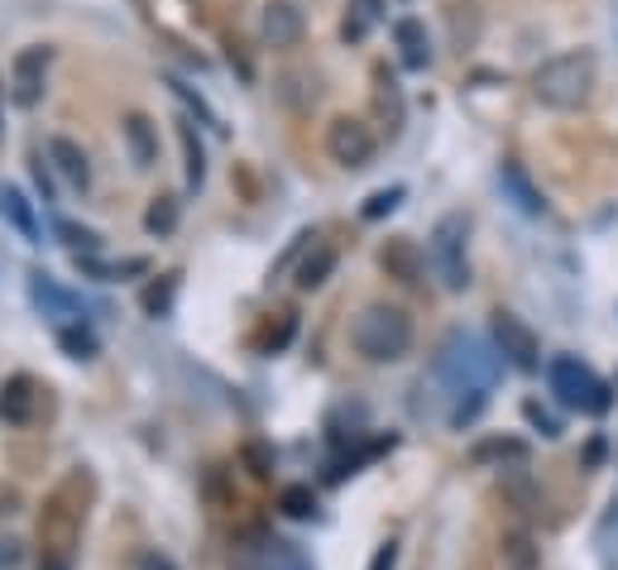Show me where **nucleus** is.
Masks as SVG:
<instances>
[{"instance_id":"obj_3","label":"nucleus","mask_w":618,"mask_h":570,"mask_svg":"<svg viewBox=\"0 0 618 570\" xmlns=\"http://www.w3.org/2000/svg\"><path fill=\"white\" fill-rule=\"evenodd\" d=\"M351 345H355V355H364L370 364L403 360L408 345H412V316L403 307H389V303L364 307L351 322Z\"/></svg>"},{"instance_id":"obj_13","label":"nucleus","mask_w":618,"mask_h":570,"mask_svg":"<svg viewBox=\"0 0 618 570\" xmlns=\"http://www.w3.org/2000/svg\"><path fill=\"white\" fill-rule=\"evenodd\" d=\"M35 399H39V384L29 374H14L6 389H0V417L6 422H29L35 417Z\"/></svg>"},{"instance_id":"obj_16","label":"nucleus","mask_w":618,"mask_h":570,"mask_svg":"<svg viewBox=\"0 0 618 570\" xmlns=\"http://www.w3.org/2000/svg\"><path fill=\"white\" fill-rule=\"evenodd\" d=\"M331 274H336V249L322 245V240L312 235V255H307L303 264H297V288L312 293V288H322V283H326Z\"/></svg>"},{"instance_id":"obj_32","label":"nucleus","mask_w":618,"mask_h":570,"mask_svg":"<svg viewBox=\"0 0 618 570\" xmlns=\"http://www.w3.org/2000/svg\"><path fill=\"white\" fill-rule=\"evenodd\" d=\"M139 570H173V561H164V557H139Z\"/></svg>"},{"instance_id":"obj_15","label":"nucleus","mask_w":618,"mask_h":570,"mask_svg":"<svg viewBox=\"0 0 618 570\" xmlns=\"http://www.w3.org/2000/svg\"><path fill=\"white\" fill-rule=\"evenodd\" d=\"M49 158L58 164V173L68 178L72 187H91V164H87V154L72 145V139H49Z\"/></svg>"},{"instance_id":"obj_23","label":"nucleus","mask_w":618,"mask_h":570,"mask_svg":"<svg viewBox=\"0 0 618 570\" xmlns=\"http://www.w3.org/2000/svg\"><path fill=\"white\" fill-rule=\"evenodd\" d=\"M522 455H528V446H522V441H480V446H474V461H522Z\"/></svg>"},{"instance_id":"obj_2","label":"nucleus","mask_w":618,"mask_h":570,"mask_svg":"<svg viewBox=\"0 0 618 570\" xmlns=\"http://www.w3.org/2000/svg\"><path fill=\"white\" fill-rule=\"evenodd\" d=\"M595 82H599L595 53L590 49H570V53L547 58L542 68L532 72V97L542 101L547 110H580L585 101L595 97Z\"/></svg>"},{"instance_id":"obj_24","label":"nucleus","mask_w":618,"mask_h":570,"mask_svg":"<svg viewBox=\"0 0 618 570\" xmlns=\"http://www.w3.org/2000/svg\"><path fill=\"white\" fill-rule=\"evenodd\" d=\"M374 106H379V116H389V135L399 130V125H403V101H399V91H393V82H384V77H379Z\"/></svg>"},{"instance_id":"obj_12","label":"nucleus","mask_w":618,"mask_h":570,"mask_svg":"<svg viewBox=\"0 0 618 570\" xmlns=\"http://www.w3.org/2000/svg\"><path fill=\"white\" fill-rule=\"evenodd\" d=\"M499 187H503V197H509L522 216H542L547 212L542 193L532 187V178H528V168H522V164H503L499 168Z\"/></svg>"},{"instance_id":"obj_29","label":"nucleus","mask_w":618,"mask_h":570,"mask_svg":"<svg viewBox=\"0 0 618 570\" xmlns=\"http://www.w3.org/2000/svg\"><path fill=\"white\" fill-rule=\"evenodd\" d=\"M168 303H173V283H164V288H149L145 293V307L158 316V312H168Z\"/></svg>"},{"instance_id":"obj_11","label":"nucleus","mask_w":618,"mask_h":570,"mask_svg":"<svg viewBox=\"0 0 618 570\" xmlns=\"http://www.w3.org/2000/svg\"><path fill=\"white\" fill-rule=\"evenodd\" d=\"M29 297H35V307H43V316H68V322H82V303L58 288L49 274H29Z\"/></svg>"},{"instance_id":"obj_26","label":"nucleus","mask_w":618,"mask_h":570,"mask_svg":"<svg viewBox=\"0 0 618 570\" xmlns=\"http://www.w3.org/2000/svg\"><path fill=\"white\" fill-rule=\"evenodd\" d=\"M183 145H187V187H202V178H206V154L197 145L193 125H183Z\"/></svg>"},{"instance_id":"obj_9","label":"nucleus","mask_w":618,"mask_h":570,"mask_svg":"<svg viewBox=\"0 0 618 570\" xmlns=\"http://www.w3.org/2000/svg\"><path fill=\"white\" fill-rule=\"evenodd\" d=\"M43 77H49V49H24L10 62V97L14 106H39L43 101Z\"/></svg>"},{"instance_id":"obj_25","label":"nucleus","mask_w":618,"mask_h":570,"mask_svg":"<svg viewBox=\"0 0 618 570\" xmlns=\"http://www.w3.org/2000/svg\"><path fill=\"white\" fill-rule=\"evenodd\" d=\"M145 226H149L154 235H168L173 226H178V202H173V197H154V207H149V216H145Z\"/></svg>"},{"instance_id":"obj_18","label":"nucleus","mask_w":618,"mask_h":570,"mask_svg":"<svg viewBox=\"0 0 618 570\" xmlns=\"http://www.w3.org/2000/svg\"><path fill=\"white\" fill-rule=\"evenodd\" d=\"M0 216H6L29 245H39V220H35V212H29V202H24L20 187H0Z\"/></svg>"},{"instance_id":"obj_33","label":"nucleus","mask_w":618,"mask_h":570,"mask_svg":"<svg viewBox=\"0 0 618 570\" xmlns=\"http://www.w3.org/2000/svg\"><path fill=\"white\" fill-rule=\"evenodd\" d=\"M249 461H255V474H268V455L259 446H249Z\"/></svg>"},{"instance_id":"obj_27","label":"nucleus","mask_w":618,"mask_h":570,"mask_svg":"<svg viewBox=\"0 0 618 570\" xmlns=\"http://www.w3.org/2000/svg\"><path fill=\"white\" fill-rule=\"evenodd\" d=\"M522 417H528V422H532V426H537V432H542V436H561V422L551 417L542 403H522Z\"/></svg>"},{"instance_id":"obj_17","label":"nucleus","mask_w":618,"mask_h":570,"mask_svg":"<svg viewBox=\"0 0 618 570\" xmlns=\"http://www.w3.org/2000/svg\"><path fill=\"white\" fill-rule=\"evenodd\" d=\"M393 39H399V53L408 68H426V62H432V43H426L422 20H399L393 24Z\"/></svg>"},{"instance_id":"obj_1","label":"nucleus","mask_w":618,"mask_h":570,"mask_svg":"<svg viewBox=\"0 0 618 570\" xmlns=\"http://www.w3.org/2000/svg\"><path fill=\"white\" fill-rule=\"evenodd\" d=\"M91 480L82 470L77 474H68L58 489H53V499H49V509H43V518H39V566L43 570H68L72 566V551H77V532H82V518H87V509L82 503H72L77 494H82Z\"/></svg>"},{"instance_id":"obj_10","label":"nucleus","mask_w":618,"mask_h":570,"mask_svg":"<svg viewBox=\"0 0 618 570\" xmlns=\"http://www.w3.org/2000/svg\"><path fill=\"white\" fill-rule=\"evenodd\" d=\"M259 39L268 49H293V43L303 39V10H297L293 0H268L259 10Z\"/></svg>"},{"instance_id":"obj_4","label":"nucleus","mask_w":618,"mask_h":570,"mask_svg":"<svg viewBox=\"0 0 618 570\" xmlns=\"http://www.w3.org/2000/svg\"><path fill=\"white\" fill-rule=\"evenodd\" d=\"M470 216L465 212H447L432 226V240H426V259H432V274L441 278L447 293H465L470 288Z\"/></svg>"},{"instance_id":"obj_31","label":"nucleus","mask_w":618,"mask_h":570,"mask_svg":"<svg viewBox=\"0 0 618 570\" xmlns=\"http://www.w3.org/2000/svg\"><path fill=\"white\" fill-rule=\"evenodd\" d=\"M62 235H68V245H82V249H97V235H91V230H77V226H62Z\"/></svg>"},{"instance_id":"obj_22","label":"nucleus","mask_w":618,"mask_h":570,"mask_svg":"<svg viewBox=\"0 0 618 570\" xmlns=\"http://www.w3.org/2000/svg\"><path fill=\"white\" fill-rule=\"evenodd\" d=\"M259 570H312L303 557H297V547L293 542H278V537H274V542H268V557H264V566Z\"/></svg>"},{"instance_id":"obj_5","label":"nucleus","mask_w":618,"mask_h":570,"mask_svg":"<svg viewBox=\"0 0 618 570\" xmlns=\"http://www.w3.org/2000/svg\"><path fill=\"white\" fill-rule=\"evenodd\" d=\"M436 374L455 393H489V384L499 374V351H489L480 336H451V345L436 360Z\"/></svg>"},{"instance_id":"obj_6","label":"nucleus","mask_w":618,"mask_h":570,"mask_svg":"<svg viewBox=\"0 0 618 570\" xmlns=\"http://www.w3.org/2000/svg\"><path fill=\"white\" fill-rule=\"evenodd\" d=\"M547 379H551V393L570 407V413H590V417H599V413H609V389H605V379H599L590 364H580L576 355H557L551 360V370H547Z\"/></svg>"},{"instance_id":"obj_28","label":"nucleus","mask_w":618,"mask_h":570,"mask_svg":"<svg viewBox=\"0 0 618 570\" xmlns=\"http://www.w3.org/2000/svg\"><path fill=\"white\" fill-rule=\"evenodd\" d=\"M399 202H403V187H389V193H374V197H370V207H364V216L379 220V216H389L393 207H399Z\"/></svg>"},{"instance_id":"obj_20","label":"nucleus","mask_w":618,"mask_h":570,"mask_svg":"<svg viewBox=\"0 0 618 570\" xmlns=\"http://www.w3.org/2000/svg\"><path fill=\"white\" fill-rule=\"evenodd\" d=\"M58 345L68 351L72 360H97V351H101V341H97V331H91L87 322H68L58 331Z\"/></svg>"},{"instance_id":"obj_7","label":"nucleus","mask_w":618,"mask_h":570,"mask_svg":"<svg viewBox=\"0 0 618 570\" xmlns=\"http://www.w3.org/2000/svg\"><path fill=\"white\" fill-rule=\"evenodd\" d=\"M374 130L364 120L355 116H336L331 120V130H326V154H331V164H341V168H370V158H374Z\"/></svg>"},{"instance_id":"obj_8","label":"nucleus","mask_w":618,"mask_h":570,"mask_svg":"<svg viewBox=\"0 0 618 570\" xmlns=\"http://www.w3.org/2000/svg\"><path fill=\"white\" fill-rule=\"evenodd\" d=\"M494 351L513 364V370H537V355H542V341H537V331L522 322L513 312H494Z\"/></svg>"},{"instance_id":"obj_21","label":"nucleus","mask_w":618,"mask_h":570,"mask_svg":"<svg viewBox=\"0 0 618 570\" xmlns=\"http://www.w3.org/2000/svg\"><path fill=\"white\" fill-rule=\"evenodd\" d=\"M278 509L288 513V518H312V513H316L312 484H288V489H283V499H278Z\"/></svg>"},{"instance_id":"obj_30","label":"nucleus","mask_w":618,"mask_h":570,"mask_svg":"<svg viewBox=\"0 0 618 570\" xmlns=\"http://www.w3.org/2000/svg\"><path fill=\"white\" fill-rule=\"evenodd\" d=\"M399 566V542H384L374 551V561H370V570H393Z\"/></svg>"},{"instance_id":"obj_19","label":"nucleus","mask_w":618,"mask_h":570,"mask_svg":"<svg viewBox=\"0 0 618 570\" xmlns=\"http://www.w3.org/2000/svg\"><path fill=\"white\" fill-rule=\"evenodd\" d=\"M379 264H384L399 283H418V278H422V255H418V245H412V240H393V245H384Z\"/></svg>"},{"instance_id":"obj_14","label":"nucleus","mask_w":618,"mask_h":570,"mask_svg":"<svg viewBox=\"0 0 618 570\" xmlns=\"http://www.w3.org/2000/svg\"><path fill=\"white\" fill-rule=\"evenodd\" d=\"M125 145H130L135 168H154L158 164V135L149 116H125Z\"/></svg>"}]
</instances>
